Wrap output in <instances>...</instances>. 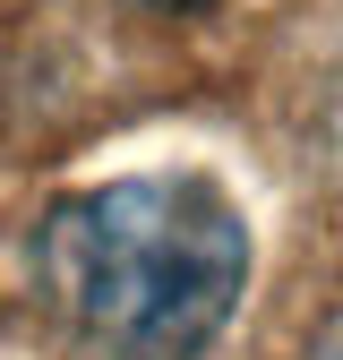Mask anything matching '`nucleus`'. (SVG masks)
<instances>
[{"instance_id":"20e7f679","label":"nucleus","mask_w":343,"mask_h":360,"mask_svg":"<svg viewBox=\"0 0 343 360\" xmlns=\"http://www.w3.org/2000/svg\"><path fill=\"white\" fill-rule=\"evenodd\" d=\"M335 138H343V103H335Z\"/></svg>"},{"instance_id":"f257e3e1","label":"nucleus","mask_w":343,"mask_h":360,"mask_svg":"<svg viewBox=\"0 0 343 360\" xmlns=\"http://www.w3.org/2000/svg\"><path fill=\"white\" fill-rule=\"evenodd\" d=\"M257 232L214 172H120L34 223V292L95 360H206Z\"/></svg>"},{"instance_id":"f03ea898","label":"nucleus","mask_w":343,"mask_h":360,"mask_svg":"<svg viewBox=\"0 0 343 360\" xmlns=\"http://www.w3.org/2000/svg\"><path fill=\"white\" fill-rule=\"evenodd\" d=\"M318 360H343V326H335V335H326V352H318Z\"/></svg>"},{"instance_id":"7ed1b4c3","label":"nucleus","mask_w":343,"mask_h":360,"mask_svg":"<svg viewBox=\"0 0 343 360\" xmlns=\"http://www.w3.org/2000/svg\"><path fill=\"white\" fill-rule=\"evenodd\" d=\"M155 9H206V0H155Z\"/></svg>"}]
</instances>
